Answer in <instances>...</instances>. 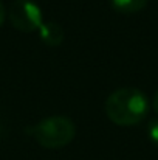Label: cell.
<instances>
[{
	"label": "cell",
	"instance_id": "1",
	"mask_svg": "<svg viewBox=\"0 0 158 160\" xmlns=\"http://www.w3.org/2000/svg\"><path fill=\"white\" fill-rule=\"evenodd\" d=\"M149 112L147 97L135 87H121L108 95L105 113L118 126H135L141 123Z\"/></svg>",
	"mask_w": 158,
	"mask_h": 160
},
{
	"label": "cell",
	"instance_id": "2",
	"mask_svg": "<svg viewBox=\"0 0 158 160\" xmlns=\"http://www.w3.org/2000/svg\"><path fill=\"white\" fill-rule=\"evenodd\" d=\"M74 135H76L74 123L62 115L48 117L39 121L33 128L34 140L47 149H59L67 146L68 143H71Z\"/></svg>",
	"mask_w": 158,
	"mask_h": 160
},
{
	"label": "cell",
	"instance_id": "3",
	"mask_svg": "<svg viewBox=\"0 0 158 160\" xmlns=\"http://www.w3.org/2000/svg\"><path fill=\"white\" fill-rule=\"evenodd\" d=\"M8 19L11 25L22 33H33L44 23L42 9L33 0H16L11 3L8 11Z\"/></svg>",
	"mask_w": 158,
	"mask_h": 160
},
{
	"label": "cell",
	"instance_id": "4",
	"mask_svg": "<svg viewBox=\"0 0 158 160\" xmlns=\"http://www.w3.org/2000/svg\"><path fill=\"white\" fill-rule=\"evenodd\" d=\"M37 31L42 42L50 47H57L64 42V30L56 22H44Z\"/></svg>",
	"mask_w": 158,
	"mask_h": 160
},
{
	"label": "cell",
	"instance_id": "5",
	"mask_svg": "<svg viewBox=\"0 0 158 160\" xmlns=\"http://www.w3.org/2000/svg\"><path fill=\"white\" fill-rule=\"evenodd\" d=\"M146 5L147 0H110V6L119 14H135L144 9Z\"/></svg>",
	"mask_w": 158,
	"mask_h": 160
},
{
	"label": "cell",
	"instance_id": "6",
	"mask_svg": "<svg viewBox=\"0 0 158 160\" xmlns=\"http://www.w3.org/2000/svg\"><path fill=\"white\" fill-rule=\"evenodd\" d=\"M147 135H149V140H151L155 146H158V120H151V121H149Z\"/></svg>",
	"mask_w": 158,
	"mask_h": 160
},
{
	"label": "cell",
	"instance_id": "7",
	"mask_svg": "<svg viewBox=\"0 0 158 160\" xmlns=\"http://www.w3.org/2000/svg\"><path fill=\"white\" fill-rule=\"evenodd\" d=\"M5 17H6V12H5V6L2 5V2H0V27L3 25V22H5Z\"/></svg>",
	"mask_w": 158,
	"mask_h": 160
},
{
	"label": "cell",
	"instance_id": "8",
	"mask_svg": "<svg viewBox=\"0 0 158 160\" xmlns=\"http://www.w3.org/2000/svg\"><path fill=\"white\" fill-rule=\"evenodd\" d=\"M152 107H154L155 113L158 115V90H157V93L154 95V100H152Z\"/></svg>",
	"mask_w": 158,
	"mask_h": 160
}]
</instances>
